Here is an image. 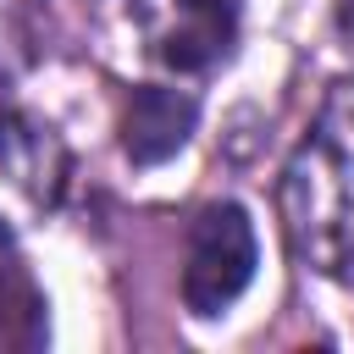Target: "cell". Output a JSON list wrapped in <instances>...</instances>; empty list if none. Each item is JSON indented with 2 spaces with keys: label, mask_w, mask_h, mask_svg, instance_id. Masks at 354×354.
Listing matches in <instances>:
<instances>
[{
  "label": "cell",
  "mask_w": 354,
  "mask_h": 354,
  "mask_svg": "<svg viewBox=\"0 0 354 354\" xmlns=\"http://www.w3.org/2000/svg\"><path fill=\"white\" fill-rule=\"evenodd\" d=\"M277 216L304 271L354 277V77L326 83L310 127L288 149Z\"/></svg>",
  "instance_id": "obj_1"
},
{
  "label": "cell",
  "mask_w": 354,
  "mask_h": 354,
  "mask_svg": "<svg viewBox=\"0 0 354 354\" xmlns=\"http://www.w3.org/2000/svg\"><path fill=\"white\" fill-rule=\"evenodd\" d=\"M72 183L66 138L28 111H0V249L44 227Z\"/></svg>",
  "instance_id": "obj_2"
},
{
  "label": "cell",
  "mask_w": 354,
  "mask_h": 354,
  "mask_svg": "<svg viewBox=\"0 0 354 354\" xmlns=\"http://www.w3.org/2000/svg\"><path fill=\"white\" fill-rule=\"evenodd\" d=\"M260 266V238L254 221L238 199H216L188 221V249H183V304L188 315L210 321L232 310Z\"/></svg>",
  "instance_id": "obj_3"
},
{
  "label": "cell",
  "mask_w": 354,
  "mask_h": 354,
  "mask_svg": "<svg viewBox=\"0 0 354 354\" xmlns=\"http://www.w3.org/2000/svg\"><path fill=\"white\" fill-rule=\"evenodd\" d=\"M133 28L160 66L210 72L232 55L238 11L232 0H133Z\"/></svg>",
  "instance_id": "obj_4"
},
{
  "label": "cell",
  "mask_w": 354,
  "mask_h": 354,
  "mask_svg": "<svg viewBox=\"0 0 354 354\" xmlns=\"http://www.w3.org/2000/svg\"><path fill=\"white\" fill-rule=\"evenodd\" d=\"M194 122H199V100L194 94L166 88V83H144V88L127 94L116 133H122V149H127L133 166H160L194 138Z\"/></svg>",
  "instance_id": "obj_5"
},
{
  "label": "cell",
  "mask_w": 354,
  "mask_h": 354,
  "mask_svg": "<svg viewBox=\"0 0 354 354\" xmlns=\"http://www.w3.org/2000/svg\"><path fill=\"white\" fill-rule=\"evenodd\" d=\"M0 55H6V11H0ZM0 77H6V61H0Z\"/></svg>",
  "instance_id": "obj_6"
}]
</instances>
